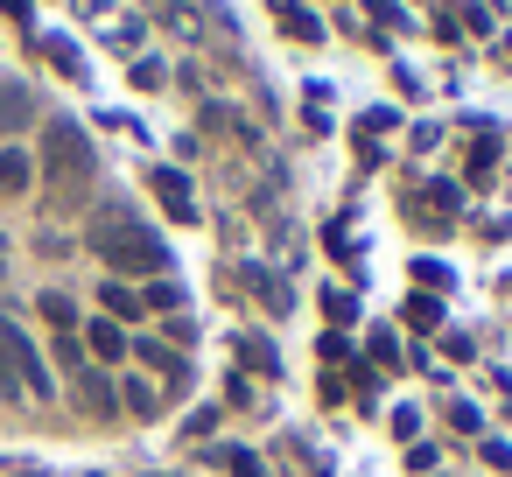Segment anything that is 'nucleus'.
Instances as JSON below:
<instances>
[{
	"label": "nucleus",
	"instance_id": "39448f33",
	"mask_svg": "<svg viewBox=\"0 0 512 477\" xmlns=\"http://www.w3.org/2000/svg\"><path fill=\"white\" fill-rule=\"evenodd\" d=\"M407 211H414V218H428V225H449V218L463 211V197H456V183H428V190H414V197H407Z\"/></svg>",
	"mask_w": 512,
	"mask_h": 477
},
{
	"label": "nucleus",
	"instance_id": "0eeeda50",
	"mask_svg": "<svg viewBox=\"0 0 512 477\" xmlns=\"http://www.w3.org/2000/svg\"><path fill=\"white\" fill-rule=\"evenodd\" d=\"M148 183H155V197H162V211H169V218H183V225L197 218V197H190V183H183L176 169H155Z\"/></svg>",
	"mask_w": 512,
	"mask_h": 477
},
{
	"label": "nucleus",
	"instance_id": "20e7f679",
	"mask_svg": "<svg viewBox=\"0 0 512 477\" xmlns=\"http://www.w3.org/2000/svg\"><path fill=\"white\" fill-rule=\"evenodd\" d=\"M225 281H232V295H239V288H246V295H253V302H260V309H267V316H288V309H295V302H288V295H281V281H274V274H267V267H232V274H225Z\"/></svg>",
	"mask_w": 512,
	"mask_h": 477
},
{
	"label": "nucleus",
	"instance_id": "423d86ee",
	"mask_svg": "<svg viewBox=\"0 0 512 477\" xmlns=\"http://www.w3.org/2000/svg\"><path fill=\"white\" fill-rule=\"evenodd\" d=\"M78 344H92V358H106V365H127V351H134V344H127V330H120L113 316L85 323V337H78Z\"/></svg>",
	"mask_w": 512,
	"mask_h": 477
},
{
	"label": "nucleus",
	"instance_id": "412c9836",
	"mask_svg": "<svg viewBox=\"0 0 512 477\" xmlns=\"http://www.w3.org/2000/svg\"><path fill=\"white\" fill-rule=\"evenodd\" d=\"M57 365H71V372H85V351H78V330H64V337H57Z\"/></svg>",
	"mask_w": 512,
	"mask_h": 477
},
{
	"label": "nucleus",
	"instance_id": "1a4fd4ad",
	"mask_svg": "<svg viewBox=\"0 0 512 477\" xmlns=\"http://www.w3.org/2000/svg\"><path fill=\"white\" fill-rule=\"evenodd\" d=\"M274 8H281V29H288L295 43H316V36H323V22H316V15H302L295 0H274Z\"/></svg>",
	"mask_w": 512,
	"mask_h": 477
},
{
	"label": "nucleus",
	"instance_id": "2eb2a0df",
	"mask_svg": "<svg viewBox=\"0 0 512 477\" xmlns=\"http://www.w3.org/2000/svg\"><path fill=\"white\" fill-rule=\"evenodd\" d=\"M211 456H218V463H225V470H232V477H267V470H260V456H253V449H211Z\"/></svg>",
	"mask_w": 512,
	"mask_h": 477
},
{
	"label": "nucleus",
	"instance_id": "f8f14e48",
	"mask_svg": "<svg viewBox=\"0 0 512 477\" xmlns=\"http://www.w3.org/2000/svg\"><path fill=\"white\" fill-rule=\"evenodd\" d=\"M29 113H36V99H29L22 85H0V127H22Z\"/></svg>",
	"mask_w": 512,
	"mask_h": 477
},
{
	"label": "nucleus",
	"instance_id": "4be33fe9",
	"mask_svg": "<svg viewBox=\"0 0 512 477\" xmlns=\"http://www.w3.org/2000/svg\"><path fill=\"white\" fill-rule=\"evenodd\" d=\"M0 15H8L15 29H36V15H29V0H0Z\"/></svg>",
	"mask_w": 512,
	"mask_h": 477
},
{
	"label": "nucleus",
	"instance_id": "dca6fc26",
	"mask_svg": "<svg viewBox=\"0 0 512 477\" xmlns=\"http://www.w3.org/2000/svg\"><path fill=\"white\" fill-rule=\"evenodd\" d=\"M141 309H162V316H176V309H183V288H169V281H155V288L141 295Z\"/></svg>",
	"mask_w": 512,
	"mask_h": 477
},
{
	"label": "nucleus",
	"instance_id": "ddd939ff",
	"mask_svg": "<svg viewBox=\"0 0 512 477\" xmlns=\"http://www.w3.org/2000/svg\"><path fill=\"white\" fill-rule=\"evenodd\" d=\"M400 316H407V330H435V323H442V302H435V295H407Z\"/></svg>",
	"mask_w": 512,
	"mask_h": 477
},
{
	"label": "nucleus",
	"instance_id": "7ed1b4c3",
	"mask_svg": "<svg viewBox=\"0 0 512 477\" xmlns=\"http://www.w3.org/2000/svg\"><path fill=\"white\" fill-rule=\"evenodd\" d=\"M0 365L22 379V393H29V400H50V372H43V358H36V344L22 337V323H15V316L0 323Z\"/></svg>",
	"mask_w": 512,
	"mask_h": 477
},
{
	"label": "nucleus",
	"instance_id": "9b49d317",
	"mask_svg": "<svg viewBox=\"0 0 512 477\" xmlns=\"http://www.w3.org/2000/svg\"><path fill=\"white\" fill-rule=\"evenodd\" d=\"M134 351H141V365H155V372H183V351H176V344H162V337H141Z\"/></svg>",
	"mask_w": 512,
	"mask_h": 477
},
{
	"label": "nucleus",
	"instance_id": "6ab92c4d",
	"mask_svg": "<svg viewBox=\"0 0 512 477\" xmlns=\"http://www.w3.org/2000/svg\"><path fill=\"white\" fill-rule=\"evenodd\" d=\"M120 400H127V407H134V414H155V407H162V400H155V386H148V379H127V386H120Z\"/></svg>",
	"mask_w": 512,
	"mask_h": 477
},
{
	"label": "nucleus",
	"instance_id": "4468645a",
	"mask_svg": "<svg viewBox=\"0 0 512 477\" xmlns=\"http://www.w3.org/2000/svg\"><path fill=\"white\" fill-rule=\"evenodd\" d=\"M106 316H113V323H120V316H127V323H134V316H141V295H134V288H120V281H113V288H106Z\"/></svg>",
	"mask_w": 512,
	"mask_h": 477
},
{
	"label": "nucleus",
	"instance_id": "a211bd4d",
	"mask_svg": "<svg viewBox=\"0 0 512 477\" xmlns=\"http://www.w3.org/2000/svg\"><path fill=\"white\" fill-rule=\"evenodd\" d=\"M78 386H85V400H92V414H106V407L120 400V393H113V386H106L99 372H78Z\"/></svg>",
	"mask_w": 512,
	"mask_h": 477
},
{
	"label": "nucleus",
	"instance_id": "f257e3e1",
	"mask_svg": "<svg viewBox=\"0 0 512 477\" xmlns=\"http://www.w3.org/2000/svg\"><path fill=\"white\" fill-rule=\"evenodd\" d=\"M36 176H50V204H57V211H64V204H85L92 183H99V155H92V141H85L71 120H50Z\"/></svg>",
	"mask_w": 512,
	"mask_h": 477
},
{
	"label": "nucleus",
	"instance_id": "6e6552de",
	"mask_svg": "<svg viewBox=\"0 0 512 477\" xmlns=\"http://www.w3.org/2000/svg\"><path fill=\"white\" fill-rule=\"evenodd\" d=\"M36 183V155H22V148H0V197H22Z\"/></svg>",
	"mask_w": 512,
	"mask_h": 477
},
{
	"label": "nucleus",
	"instance_id": "aec40b11",
	"mask_svg": "<svg viewBox=\"0 0 512 477\" xmlns=\"http://www.w3.org/2000/svg\"><path fill=\"white\" fill-rule=\"evenodd\" d=\"M43 316H50V323H57V337H64V330H78V316H71V302H64V295H57V288H50V295H43Z\"/></svg>",
	"mask_w": 512,
	"mask_h": 477
},
{
	"label": "nucleus",
	"instance_id": "f03ea898",
	"mask_svg": "<svg viewBox=\"0 0 512 477\" xmlns=\"http://www.w3.org/2000/svg\"><path fill=\"white\" fill-rule=\"evenodd\" d=\"M92 246L106 253L113 274H162V267H169V246H162L155 232H141V218L120 211V204H106V211L92 218Z\"/></svg>",
	"mask_w": 512,
	"mask_h": 477
},
{
	"label": "nucleus",
	"instance_id": "f3484780",
	"mask_svg": "<svg viewBox=\"0 0 512 477\" xmlns=\"http://www.w3.org/2000/svg\"><path fill=\"white\" fill-rule=\"evenodd\" d=\"M239 358H246L253 372H274V344H267V337H239Z\"/></svg>",
	"mask_w": 512,
	"mask_h": 477
},
{
	"label": "nucleus",
	"instance_id": "9d476101",
	"mask_svg": "<svg viewBox=\"0 0 512 477\" xmlns=\"http://www.w3.org/2000/svg\"><path fill=\"white\" fill-rule=\"evenodd\" d=\"M36 50H43L64 78H78V71H85V64H78V50H71V36H36Z\"/></svg>",
	"mask_w": 512,
	"mask_h": 477
},
{
	"label": "nucleus",
	"instance_id": "5701e85b",
	"mask_svg": "<svg viewBox=\"0 0 512 477\" xmlns=\"http://www.w3.org/2000/svg\"><path fill=\"white\" fill-rule=\"evenodd\" d=\"M22 477H36V470H22Z\"/></svg>",
	"mask_w": 512,
	"mask_h": 477
}]
</instances>
